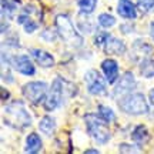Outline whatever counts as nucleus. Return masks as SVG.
<instances>
[{"mask_svg": "<svg viewBox=\"0 0 154 154\" xmlns=\"http://www.w3.org/2000/svg\"><path fill=\"white\" fill-rule=\"evenodd\" d=\"M77 94V86L72 82H67L61 77H56L51 87L49 90V94L44 100L43 107L46 111H53L57 107H60L66 103L69 99H72Z\"/></svg>", "mask_w": 154, "mask_h": 154, "instance_id": "obj_1", "label": "nucleus"}, {"mask_svg": "<svg viewBox=\"0 0 154 154\" xmlns=\"http://www.w3.org/2000/svg\"><path fill=\"white\" fill-rule=\"evenodd\" d=\"M3 121H5L6 126L22 131V130H26L27 127L32 126V116L26 110L23 101L14 100L5 107Z\"/></svg>", "mask_w": 154, "mask_h": 154, "instance_id": "obj_2", "label": "nucleus"}, {"mask_svg": "<svg viewBox=\"0 0 154 154\" xmlns=\"http://www.w3.org/2000/svg\"><path fill=\"white\" fill-rule=\"evenodd\" d=\"M56 30L59 33V37L66 44L72 47H82L83 46V37L74 27L73 22L67 14H57L54 19Z\"/></svg>", "mask_w": 154, "mask_h": 154, "instance_id": "obj_3", "label": "nucleus"}, {"mask_svg": "<svg viewBox=\"0 0 154 154\" xmlns=\"http://www.w3.org/2000/svg\"><path fill=\"white\" fill-rule=\"evenodd\" d=\"M117 106L123 113L130 116H141L147 114L150 111L149 101L146 99V96L143 93H131L123 96L117 100Z\"/></svg>", "mask_w": 154, "mask_h": 154, "instance_id": "obj_4", "label": "nucleus"}, {"mask_svg": "<svg viewBox=\"0 0 154 154\" xmlns=\"http://www.w3.org/2000/svg\"><path fill=\"white\" fill-rule=\"evenodd\" d=\"M84 123H86L87 133L97 144H106L111 138V131L107 126L109 123L103 120L99 114H94V113L86 114Z\"/></svg>", "mask_w": 154, "mask_h": 154, "instance_id": "obj_5", "label": "nucleus"}, {"mask_svg": "<svg viewBox=\"0 0 154 154\" xmlns=\"http://www.w3.org/2000/svg\"><path fill=\"white\" fill-rule=\"evenodd\" d=\"M22 93L34 106L44 103L49 94V84L46 82H29L22 87Z\"/></svg>", "mask_w": 154, "mask_h": 154, "instance_id": "obj_6", "label": "nucleus"}, {"mask_svg": "<svg viewBox=\"0 0 154 154\" xmlns=\"http://www.w3.org/2000/svg\"><path fill=\"white\" fill-rule=\"evenodd\" d=\"M84 83H86V87L87 91L93 96H106L107 94V80L106 77H103L97 70H88L84 74Z\"/></svg>", "mask_w": 154, "mask_h": 154, "instance_id": "obj_7", "label": "nucleus"}, {"mask_svg": "<svg viewBox=\"0 0 154 154\" xmlns=\"http://www.w3.org/2000/svg\"><path fill=\"white\" fill-rule=\"evenodd\" d=\"M7 64L23 76H34L36 67L27 54H14L7 59Z\"/></svg>", "mask_w": 154, "mask_h": 154, "instance_id": "obj_8", "label": "nucleus"}, {"mask_svg": "<svg viewBox=\"0 0 154 154\" xmlns=\"http://www.w3.org/2000/svg\"><path fill=\"white\" fill-rule=\"evenodd\" d=\"M137 86V82H136V77L131 72H126L121 77H119V82L114 86V90H113V99L119 100L120 97L126 96V94L131 93L133 90Z\"/></svg>", "mask_w": 154, "mask_h": 154, "instance_id": "obj_9", "label": "nucleus"}, {"mask_svg": "<svg viewBox=\"0 0 154 154\" xmlns=\"http://www.w3.org/2000/svg\"><path fill=\"white\" fill-rule=\"evenodd\" d=\"M101 70L109 84H116L119 80V63L114 59H104L101 61Z\"/></svg>", "mask_w": 154, "mask_h": 154, "instance_id": "obj_10", "label": "nucleus"}, {"mask_svg": "<svg viewBox=\"0 0 154 154\" xmlns=\"http://www.w3.org/2000/svg\"><path fill=\"white\" fill-rule=\"evenodd\" d=\"M30 56L33 57V60L43 69H50L54 66V57L50 54L49 51L42 49H30Z\"/></svg>", "mask_w": 154, "mask_h": 154, "instance_id": "obj_11", "label": "nucleus"}, {"mask_svg": "<svg viewBox=\"0 0 154 154\" xmlns=\"http://www.w3.org/2000/svg\"><path fill=\"white\" fill-rule=\"evenodd\" d=\"M137 5H134L131 0H119L117 3V13L123 19L134 20L137 17Z\"/></svg>", "mask_w": 154, "mask_h": 154, "instance_id": "obj_12", "label": "nucleus"}, {"mask_svg": "<svg viewBox=\"0 0 154 154\" xmlns=\"http://www.w3.org/2000/svg\"><path fill=\"white\" fill-rule=\"evenodd\" d=\"M104 51L107 54L113 56H121L126 53V44L123 40L117 37H109L104 44Z\"/></svg>", "mask_w": 154, "mask_h": 154, "instance_id": "obj_13", "label": "nucleus"}, {"mask_svg": "<svg viewBox=\"0 0 154 154\" xmlns=\"http://www.w3.org/2000/svg\"><path fill=\"white\" fill-rule=\"evenodd\" d=\"M153 53V46L149 44L147 42H144L143 38H137L134 40L133 43V47H131V56L134 54L136 59L137 57H141V59H146L149 54Z\"/></svg>", "mask_w": 154, "mask_h": 154, "instance_id": "obj_14", "label": "nucleus"}, {"mask_svg": "<svg viewBox=\"0 0 154 154\" xmlns=\"http://www.w3.org/2000/svg\"><path fill=\"white\" fill-rule=\"evenodd\" d=\"M43 147V141L37 133H30L26 137V147H24V153L36 154L38 153Z\"/></svg>", "mask_w": 154, "mask_h": 154, "instance_id": "obj_15", "label": "nucleus"}, {"mask_svg": "<svg viewBox=\"0 0 154 154\" xmlns=\"http://www.w3.org/2000/svg\"><path fill=\"white\" fill-rule=\"evenodd\" d=\"M131 138H133V141L137 143L138 146L147 143L150 140V133H149V130H147V127L144 126V124H137V126L133 128Z\"/></svg>", "mask_w": 154, "mask_h": 154, "instance_id": "obj_16", "label": "nucleus"}, {"mask_svg": "<svg viewBox=\"0 0 154 154\" xmlns=\"http://www.w3.org/2000/svg\"><path fill=\"white\" fill-rule=\"evenodd\" d=\"M19 5H20V0H2V16H3V19L7 17V20H11Z\"/></svg>", "mask_w": 154, "mask_h": 154, "instance_id": "obj_17", "label": "nucleus"}, {"mask_svg": "<svg viewBox=\"0 0 154 154\" xmlns=\"http://www.w3.org/2000/svg\"><path fill=\"white\" fill-rule=\"evenodd\" d=\"M38 130L43 133L44 136H51L56 130V120L51 116H44L38 121Z\"/></svg>", "mask_w": 154, "mask_h": 154, "instance_id": "obj_18", "label": "nucleus"}, {"mask_svg": "<svg viewBox=\"0 0 154 154\" xmlns=\"http://www.w3.org/2000/svg\"><path fill=\"white\" fill-rule=\"evenodd\" d=\"M140 74L144 79H153L154 77V59H143L140 63Z\"/></svg>", "mask_w": 154, "mask_h": 154, "instance_id": "obj_19", "label": "nucleus"}, {"mask_svg": "<svg viewBox=\"0 0 154 154\" xmlns=\"http://www.w3.org/2000/svg\"><path fill=\"white\" fill-rule=\"evenodd\" d=\"M77 6L80 9V13L91 14L96 10V7H97V0H79Z\"/></svg>", "mask_w": 154, "mask_h": 154, "instance_id": "obj_20", "label": "nucleus"}, {"mask_svg": "<svg viewBox=\"0 0 154 154\" xmlns=\"http://www.w3.org/2000/svg\"><path fill=\"white\" fill-rule=\"evenodd\" d=\"M97 22H99V24L101 27L110 29L116 24V17L113 14H110V13H101L97 17Z\"/></svg>", "mask_w": 154, "mask_h": 154, "instance_id": "obj_21", "label": "nucleus"}, {"mask_svg": "<svg viewBox=\"0 0 154 154\" xmlns=\"http://www.w3.org/2000/svg\"><path fill=\"white\" fill-rule=\"evenodd\" d=\"M99 116L103 119L104 121H107V123H113V121L116 120V114L114 111L111 110L110 107H107V106H103L100 104L99 106Z\"/></svg>", "mask_w": 154, "mask_h": 154, "instance_id": "obj_22", "label": "nucleus"}, {"mask_svg": "<svg viewBox=\"0 0 154 154\" xmlns=\"http://www.w3.org/2000/svg\"><path fill=\"white\" fill-rule=\"evenodd\" d=\"M154 7V0H137V9L141 13H147Z\"/></svg>", "mask_w": 154, "mask_h": 154, "instance_id": "obj_23", "label": "nucleus"}, {"mask_svg": "<svg viewBox=\"0 0 154 154\" xmlns=\"http://www.w3.org/2000/svg\"><path fill=\"white\" fill-rule=\"evenodd\" d=\"M119 151L120 153H140L141 149L140 146H134V144H127V143H123L119 146Z\"/></svg>", "mask_w": 154, "mask_h": 154, "instance_id": "obj_24", "label": "nucleus"}, {"mask_svg": "<svg viewBox=\"0 0 154 154\" xmlns=\"http://www.w3.org/2000/svg\"><path fill=\"white\" fill-rule=\"evenodd\" d=\"M57 36H59L57 30L54 32L53 29H46V30H43L42 34H40V37L43 38V40H46V42H54L56 38H57Z\"/></svg>", "mask_w": 154, "mask_h": 154, "instance_id": "obj_25", "label": "nucleus"}, {"mask_svg": "<svg viewBox=\"0 0 154 154\" xmlns=\"http://www.w3.org/2000/svg\"><path fill=\"white\" fill-rule=\"evenodd\" d=\"M109 37H110V34L107 33V32H99V33L94 36V44H96L97 47H99V46H104Z\"/></svg>", "mask_w": 154, "mask_h": 154, "instance_id": "obj_26", "label": "nucleus"}, {"mask_svg": "<svg viewBox=\"0 0 154 154\" xmlns=\"http://www.w3.org/2000/svg\"><path fill=\"white\" fill-rule=\"evenodd\" d=\"M23 29H24V32H26L27 34H32L33 32H36V30L38 29V24L36 22H33V20H30V19H29L27 22L23 24Z\"/></svg>", "mask_w": 154, "mask_h": 154, "instance_id": "obj_27", "label": "nucleus"}, {"mask_svg": "<svg viewBox=\"0 0 154 154\" xmlns=\"http://www.w3.org/2000/svg\"><path fill=\"white\" fill-rule=\"evenodd\" d=\"M29 19H30V17H29V14H26V13H22V14H19V16H17V24H24V23L27 22Z\"/></svg>", "mask_w": 154, "mask_h": 154, "instance_id": "obj_28", "label": "nucleus"}, {"mask_svg": "<svg viewBox=\"0 0 154 154\" xmlns=\"http://www.w3.org/2000/svg\"><path fill=\"white\" fill-rule=\"evenodd\" d=\"M0 91H2V101H7V100H9V97H10V93H9L5 87L0 88Z\"/></svg>", "mask_w": 154, "mask_h": 154, "instance_id": "obj_29", "label": "nucleus"}, {"mask_svg": "<svg viewBox=\"0 0 154 154\" xmlns=\"http://www.w3.org/2000/svg\"><path fill=\"white\" fill-rule=\"evenodd\" d=\"M100 151L97 149H87L84 150V154H99Z\"/></svg>", "mask_w": 154, "mask_h": 154, "instance_id": "obj_30", "label": "nucleus"}, {"mask_svg": "<svg viewBox=\"0 0 154 154\" xmlns=\"http://www.w3.org/2000/svg\"><path fill=\"white\" fill-rule=\"evenodd\" d=\"M149 99H150V101H151V104L154 106V88H151V90H150V93H149Z\"/></svg>", "mask_w": 154, "mask_h": 154, "instance_id": "obj_31", "label": "nucleus"}]
</instances>
